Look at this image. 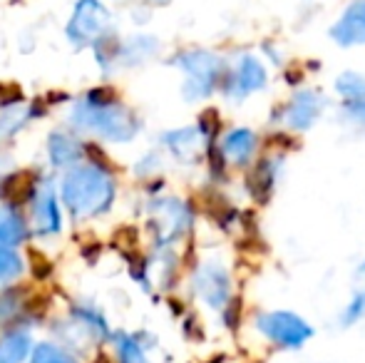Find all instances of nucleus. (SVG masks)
Wrapping results in <instances>:
<instances>
[{"instance_id":"obj_1","label":"nucleus","mask_w":365,"mask_h":363,"mask_svg":"<svg viewBox=\"0 0 365 363\" xmlns=\"http://www.w3.org/2000/svg\"><path fill=\"white\" fill-rule=\"evenodd\" d=\"M115 180L105 167L80 165L65 170L60 182V199L75 219H92L110 212L115 202Z\"/></svg>"},{"instance_id":"obj_2","label":"nucleus","mask_w":365,"mask_h":363,"mask_svg":"<svg viewBox=\"0 0 365 363\" xmlns=\"http://www.w3.org/2000/svg\"><path fill=\"white\" fill-rule=\"evenodd\" d=\"M70 120L80 130L95 132L102 140L115 142V145L132 142L142 127L130 107L115 102L105 92H90L82 100H77L70 112Z\"/></svg>"},{"instance_id":"obj_3","label":"nucleus","mask_w":365,"mask_h":363,"mask_svg":"<svg viewBox=\"0 0 365 363\" xmlns=\"http://www.w3.org/2000/svg\"><path fill=\"white\" fill-rule=\"evenodd\" d=\"M259 331L271 339L274 344L284 346V349H298L313 336V329L296 314L289 311H271V314H261L256 321Z\"/></svg>"},{"instance_id":"obj_4","label":"nucleus","mask_w":365,"mask_h":363,"mask_svg":"<svg viewBox=\"0 0 365 363\" xmlns=\"http://www.w3.org/2000/svg\"><path fill=\"white\" fill-rule=\"evenodd\" d=\"M177 65L187 73V85H184L187 100L207 97L209 92L214 90L217 78L221 73L219 58L209 53H184V55H179Z\"/></svg>"},{"instance_id":"obj_5","label":"nucleus","mask_w":365,"mask_h":363,"mask_svg":"<svg viewBox=\"0 0 365 363\" xmlns=\"http://www.w3.org/2000/svg\"><path fill=\"white\" fill-rule=\"evenodd\" d=\"M189 222H192V214H189L187 204H182L179 199H157L152 204V229L157 232L162 244L182 237Z\"/></svg>"},{"instance_id":"obj_6","label":"nucleus","mask_w":365,"mask_h":363,"mask_svg":"<svg viewBox=\"0 0 365 363\" xmlns=\"http://www.w3.org/2000/svg\"><path fill=\"white\" fill-rule=\"evenodd\" d=\"M107 23H110V15L97 0H82L68 25V35L75 45L95 43V40L102 38Z\"/></svg>"},{"instance_id":"obj_7","label":"nucleus","mask_w":365,"mask_h":363,"mask_svg":"<svg viewBox=\"0 0 365 363\" xmlns=\"http://www.w3.org/2000/svg\"><path fill=\"white\" fill-rule=\"evenodd\" d=\"M33 229L40 237H55L63 229V212H60L58 192L50 182L38 184L33 197Z\"/></svg>"},{"instance_id":"obj_8","label":"nucleus","mask_w":365,"mask_h":363,"mask_svg":"<svg viewBox=\"0 0 365 363\" xmlns=\"http://www.w3.org/2000/svg\"><path fill=\"white\" fill-rule=\"evenodd\" d=\"M194 286L197 294L207 301L212 309H221L229 301V274L217 262H209L199 267L197 276H194Z\"/></svg>"},{"instance_id":"obj_9","label":"nucleus","mask_w":365,"mask_h":363,"mask_svg":"<svg viewBox=\"0 0 365 363\" xmlns=\"http://www.w3.org/2000/svg\"><path fill=\"white\" fill-rule=\"evenodd\" d=\"M333 40L341 45H361L365 43V0H356L346 10L338 25L331 30Z\"/></svg>"},{"instance_id":"obj_10","label":"nucleus","mask_w":365,"mask_h":363,"mask_svg":"<svg viewBox=\"0 0 365 363\" xmlns=\"http://www.w3.org/2000/svg\"><path fill=\"white\" fill-rule=\"evenodd\" d=\"M48 157L53 162V167L70 170V167H75L82 160V145L70 132L58 130L48 137Z\"/></svg>"},{"instance_id":"obj_11","label":"nucleus","mask_w":365,"mask_h":363,"mask_svg":"<svg viewBox=\"0 0 365 363\" xmlns=\"http://www.w3.org/2000/svg\"><path fill=\"white\" fill-rule=\"evenodd\" d=\"M321 107H323V100L318 97V92H298L289 105L286 120H289V125L296 127V130H308V127L316 122V117L321 115Z\"/></svg>"},{"instance_id":"obj_12","label":"nucleus","mask_w":365,"mask_h":363,"mask_svg":"<svg viewBox=\"0 0 365 363\" xmlns=\"http://www.w3.org/2000/svg\"><path fill=\"white\" fill-rule=\"evenodd\" d=\"M162 140H164V145L184 162L197 160L199 152H202V145H204V135H202V130H197V127H184V130L167 132Z\"/></svg>"},{"instance_id":"obj_13","label":"nucleus","mask_w":365,"mask_h":363,"mask_svg":"<svg viewBox=\"0 0 365 363\" xmlns=\"http://www.w3.org/2000/svg\"><path fill=\"white\" fill-rule=\"evenodd\" d=\"M28 224H25L23 214L15 207H0V244L3 247H20L28 239Z\"/></svg>"},{"instance_id":"obj_14","label":"nucleus","mask_w":365,"mask_h":363,"mask_svg":"<svg viewBox=\"0 0 365 363\" xmlns=\"http://www.w3.org/2000/svg\"><path fill=\"white\" fill-rule=\"evenodd\" d=\"M254 147H256V135L251 130H234L224 137V157L234 165H246L249 157L254 155Z\"/></svg>"},{"instance_id":"obj_15","label":"nucleus","mask_w":365,"mask_h":363,"mask_svg":"<svg viewBox=\"0 0 365 363\" xmlns=\"http://www.w3.org/2000/svg\"><path fill=\"white\" fill-rule=\"evenodd\" d=\"M33 351V339L28 331H8L0 339V363H25Z\"/></svg>"},{"instance_id":"obj_16","label":"nucleus","mask_w":365,"mask_h":363,"mask_svg":"<svg viewBox=\"0 0 365 363\" xmlns=\"http://www.w3.org/2000/svg\"><path fill=\"white\" fill-rule=\"evenodd\" d=\"M264 85H266V70L261 68L259 60L246 55L241 60L239 70H236V92L239 95H249V92L261 90Z\"/></svg>"},{"instance_id":"obj_17","label":"nucleus","mask_w":365,"mask_h":363,"mask_svg":"<svg viewBox=\"0 0 365 363\" xmlns=\"http://www.w3.org/2000/svg\"><path fill=\"white\" fill-rule=\"evenodd\" d=\"M30 363H80V361H77L68 349L45 341V344L33 346V351H30Z\"/></svg>"},{"instance_id":"obj_18","label":"nucleus","mask_w":365,"mask_h":363,"mask_svg":"<svg viewBox=\"0 0 365 363\" xmlns=\"http://www.w3.org/2000/svg\"><path fill=\"white\" fill-rule=\"evenodd\" d=\"M115 341H117V356H120V363H149L145 349H142L137 336L117 334Z\"/></svg>"},{"instance_id":"obj_19","label":"nucleus","mask_w":365,"mask_h":363,"mask_svg":"<svg viewBox=\"0 0 365 363\" xmlns=\"http://www.w3.org/2000/svg\"><path fill=\"white\" fill-rule=\"evenodd\" d=\"M25 262L15 254V249L0 244V284H10L18 276H23Z\"/></svg>"},{"instance_id":"obj_20","label":"nucleus","mask_w":365,"mask_h":363,"mask_svg":"<svg viewBox=\"0 0 365 363\" xmlns=\"http://www.w3.org/2000/svg\"><path fill=\"white\" fill-rule=\"evenodd\" d=\"M336 90L341 92L346 100L351 102H361L365 100V75L358 73H343L336 83Z\"/></svg>"},{"instance_id":"obj_21","label":"nucleus","mask_w":365,"mask_h":363,"mask_svg":"<svg viewBox=\"0 0 365 363\" xmlns=\"http://www.w3.org/2000/svg\"><path fill=\"white\" fill-rule=\"evenodd\" d=\"M25 125V110H8L0 117V140L13 137Z\"/></svg>"},{"instance_id":"obj_22","label":"nucleus","mask_w":365,"mask_h":363,"mask_svg":"<svg viewBox=\"0 0 365 363\" xmlns=\"http://www.w3.org/2000/svg\"><path fill=\"white\" fill-rule=\"evenodd\" d=\"M20 314V294L18 291H5L0 294V324L10 321Z\"/></svg>"},{"instance_id":"obj_23","label":"nucleus","mask_w":365,"mask_h":363,"mask_svg":"<svg viewBox=\"0 0 365 363\" xmlns=\"http://www.w3.org/2000/svg\"><path fill=\"white\" fill-rule=\"evenodd\" d=\"M361 316H365V291L358 294L356 299L348 304V311H346V316H343V321H346V324H353V321H358Z\"/></svg>"},{"instance_id":"obj_24","label":"nucleus","mask_w":365,"mask_h":363,"mask_svg":"<svg viewBox=\"0 0 365 363\" xmlns=\"http://www.w3.org/2000/svg\"><path fill=\"white\" fill-rule=\"evenodd\" d=\"M351 112H353V117H358V120L365 122V102H361V105H353Z\"/></svg>"},{"instance_id":"obj_25","label":"nucleus","mask_w":365,"mask_h":363,"mask_svg":"<svg viewBox=\"0 0 365 363\" xmlns=\"http://www.w3.org/2000/svg\"><path fill=\"white\" fill-rule=\"evenodd\" d=\"M363 269H365V267H363Z\"/></svg>"}]
</instances>
